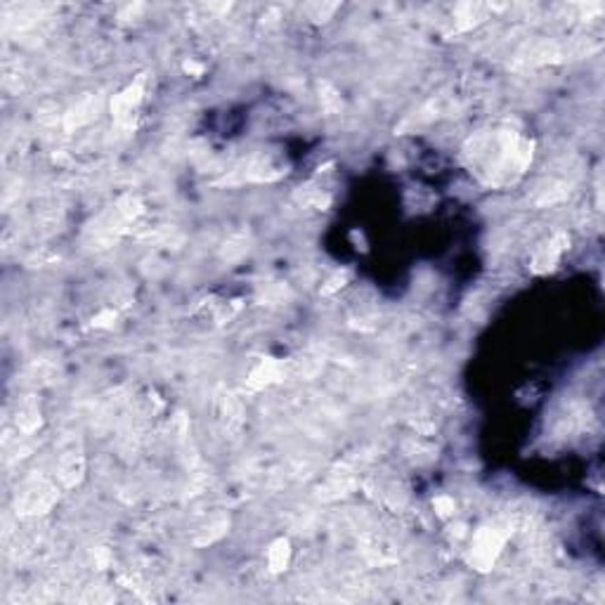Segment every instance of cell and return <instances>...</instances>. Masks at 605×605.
Here are the masks:
<instances>
[{
	"label": "cell",
	"instance_id": "cell-1",
	"mask_svg": "<svg viewBox=\"0 0 605 605\" xmlns=\"http://www.w3.org/2000/svg\"><path fill=\"white\" fill-rule=\"evenodd\" d=\"M501 549V537L494 530H482L478 532L476 544H473L471 560L478 565V570H489V565L494 563L496 553Z\"/></svg>",
	"mask_w": 605,
	"mask_h": 605
},
{
	"label": "cell",
	"instance_id": "cell-2",
	"mask_svg": "<svg viewBox=\"0 0 605 605\" xmlns=\"http://www.w3.org/2000/svg\"><path fill=\"white\" fill-rule=\"evenodd\" d=\"M137 102H140V83H137V86H130L123 95H118L116 102H113V113H116L118 121H123L125 116L133 113Z\"/></svg>",
	"mask_w": 605,
	"mask_h": 605
},
{
	"label": "cell",
	"instance_id": "cell-3",
	"mask_svg": "<svg viewBox=\"0 0 605 605\" xmlns=\"http://www.w3.org/2000/svg\"><path fill=\"white\" fill-rule=\"evenodd\" d=\"M286 563H289V544H286L284 539H279V542L269 549V565H272L274 572H279L286 567Z\"/></svg>",
	"mask_w": 605,
	"mask_h": 605
}]
</instances>
